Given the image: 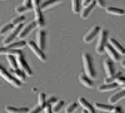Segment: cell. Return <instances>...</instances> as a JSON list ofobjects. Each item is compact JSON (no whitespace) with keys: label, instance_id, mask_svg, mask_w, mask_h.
<instances>
[{"label":"cell","instance_id":"6da1fadb","mask_svg":"<svg viewBox=\"0 0 125 113\" xmlns=\"http://www.w3.org/2000/svg\"><path fill=\"white\" fill-rule=\"evenodd\" d=\"M83 65H84L85 74L88 77H90L91 79L96 78V70H95V67H94V59L89 53L83 54Z\"/></svg>","mask_w":125,"mask_h":113},{"label":"cell","instance_id":"7a4b0ae2","mask_svg":"<svg viewBox=\"0 0 125 113\" xmlns=\"http://www.w3.org/2000/svg\"><path fill=\"white\" fill-rule=\"evenodd\" d=\"M0 77L1 78H4L8 83H10V84H13L14 87H16V88H20L21 87V82H20L19 79H16L10 72H8L6 69H5V67L4 65H1L0 64Z\"/></svg>","mask_w":125,"mask_h":113},{"label":"cell","instance_id":"3957f363","mask_svg":"<svg viewBox=\"0 0 125 113\" xmlns=\"http://www.w3.org/2000/svg\"><path fill=\"white\" fill-rule=\"evenodd\" d=\"M108 34L109 32L106 29H101L100 33H99V39H98V43H96V47H95V50L98 54H103L104 53V49H105V45L108 43Z\"/></svg>","mask_w":125,"mask_h":113},{"label":"cell","instance_id":"277c9868","mask_svg":"<svg viewBox=\"0 0 125 113\" xmlns=\"http://www.w3.org/2000/svg\"><path fill=\"white\" fill-rule=\"evenodd\" d=\"M15 57H16L18 68H19V69H21V70H24L26 75H33V74H34V72H33V69L30 68V65L28 64V62H26L24 54L20 52V53H19L18 55H15Z\"/></svg>","mask_w":125,"mask_h":113},{"label":"cell","instance_id":"5b68a950","mask_svg":"<svg viewBox=\"0 0 125 113\" xmlns=\"http://www.w3.org/2000/svg\"><path fill=\"white\" fill-rule=\"evenodd\" d=\"M28 45H29V48H30V50L33 52L36 57H38V59H40L43 63H45V62L48 60V58H46V55H45V53H44V49H41L35 42H33V40H30V42H28Z\"/></svg>","mask_w":125,"mask_h":113},{"label":"cell","instance_id":"8992f818","mask_svg":"<svg viewBox=\"0 0 125 113\" xmlns=\"http://www.w3.org/2000/svg\"><path fill=\"white\" fill-rule=\"evenodd\" d=\"M23 26H24V24H19V25H15L14 28H13V30L10 32L5 38H4V40H3V44H5V47L6 45H9L10 43H13L14 40L18 38V35H19V33H20V30L23 29Z\"/></svg>","mask_w":125,"mask_h":113},{"label":"cell","instance_id":"52a82bcc","mask_svg":"<svg viewBox=\"0 0 125 113\" xmlns=\"http://www.w3.org/2000/svg\"><path fill=\"white\" fill-rule=\"evenodd\" d=\"M100 30H101V28L99 25H94L93 28H90L88 32L84 34V37H83V42L84 43H91L93 40L99 35Z\"/></svg>","mask_w":125,"mask_h":113},{"label":"cell","instance_id":"ba28073f","mask_svg":"<svg viewBox=\"0 0 125 113\" xmlns=\"http://www.w3.org/2000/svg\"><path fill=\"white\" fill-rule=\"evenodd\" d=\"M38 28V25H36V23H35V20H33L31 23H29V24H25L24 26H23V29L20 30V33H19V38L20 39H24V38H26L33 30H35Z\"/></svg>","mask_w":125,"mask_h":113},{"label":"cell","instance_id":"9c48e42d","mask_svg":"<svg viewBox=\"0 0 125 113\" xmlns=\"http://www.w3.org/2000/svg\"><path fill=\"white\" fill-rule=\"evenodd\" d=\"M41 49H45V45H46V33L44 29L39 28L38 33H36V42H35Z\"/></svg>","mask_w":125,"mask_h":113},{"label":"cell","instance_id":"30bf717a","mask_svg":"<svg viewBox=\"0 0 125 113\" xmlns=\"http://www.w3.org/2000/svg\"><path fill=\"white\" fill-rule=\"evenodd\" d=\"M95 6H96L95 0H93V1H91L90 4L85 5V6H84V9L80 10V16H81V19H88V18L90 16V14L94 12V9H95Z\"/></svg>","mask_w":125,"mask_h":113},{"label":"cell","instance_id":"8fae6325","mask_svg":"<svg viewBox=\"0 0 125 113\" xmlns=\"http://www.w3.org/2000/svg\"><path fill=\"white\" fill-rule=\"evenodd\" d=\"M103 64H104V70H105L106 77H113L114 74H115V67H114V62H113L110 58L104 60Z\"/></svg>","mask_w":125,"mask_h":113},{"label":"cell","instance_id":"7c38bea8","mask_svg":"<svg viewBox=\"0 0 125 113\" xmlns=\"http://www.w3.org/2000/svg\"><path fill=\"white\" fill-rule=\"evenodd\" d=\"M104 52L108 54V57L113 60V62H120V54L116 52L115 49H114L110 44H106L105 45V49H104Z\"/></svg>","mask_w":125,"mask_h":113},{"label":"cell","instance_id":"4fadbf2b","mask_svg":"<svg viewBox=\"0 0 125 113\" xmlns=\"http://www.w3.org/2000/svg\"><path fill=\"white\" fill-rule=\"evenodd\" d=\"M60 3H61V0H45V1L40 3V10L41 12H45V10L58 6Z\"/></svg>","mask_w":125,"mask_h":113},{"label":"cell","instance_id":"5bb4252c","mask_svg":"<svg viewBox=\"0 0 125 113\" xmlns=\"http://www.w3.org/2000/svg\"><path fill=\"white\" fill-rule=\"evenodd\" d=\"M108 40H109V44H110L114 49H115L120 55H125V47H123L121 43H119L115 38H110V39H108Z\"/></svg>","mask_w":125,"mask_h":113},{"label":"cell","instance_id":"9a60e30c","mask_svg":"<svg viewBox=\"0 0 125 113\" xmlns=\"http://www.w3.org/2000/svg\"><path fill=\"white\" fill-rule=\"evenodd\" d=\"M78 103H79V106H81L84 109H86L89 113H95V107L91 106L84 97H79L78 98Z\"/></svg>","mask_w":125,"mask_h":113},{"label":"cell","instance_id":"2e32d148","mask_svg":"<svg viewBox=\"0 0 125 113\" xmlns=\"http://www.w3.org/2000/svg\"><path fill=\"white\" fill-rule=\"evenodd\" d=\"M123 98H125V88H123L121 90L116 92L115 94L110 96V98H109V103H110V104H116L118 102H119L120 99H123Z\"/></svg>","mask_w":125,"mask_h":113},{"label":"cell","instance_id":"e0dca14e","mask_svg":"<svg viewBox=\"0 0 125 113\" xmlns=\"http://www.w3.org/2000/svg\"><path fill=\"white\" fill-rule=\"evenodd\" d=\"M79 80H80V83L84 86V87H86V88H94V80L90 77H88L86 74H80L79 75Z\"/></svg>","mask_w":125,"mask_h":113},{"label":"cell","instance_id":"ac0fdd59","mask_svg":"<svg viewBox=\"0 0 125 113\" xmlns=\"http://www.w3.org/2000/svg\"><path fill=\"white\" fill-rule=\"evenodd\" d=\"M28 45V43L25 42L24 39H20V40H18V42H14L13 43H10L9 45H6L9 49H19V50H21V49H24L25 47Z\"/></svg>","mask_w":125,"mask_h":113},{"label":"cell","instance_id":"d6986e66","mask_svg":"<svg viewBox=\"0 0 125 113\" xmlns=\"http://www.w3.org/2000/svg\"><path fill=\"white\" fill-rule=\"evenodd\" d=\"M105 10H106V13L108 14H111V15H124L125 12H124V9L121 8H118V6H105Z\"/></svg>","mask_w":125,"mask_h":113},{"label":"cell","instance_id":"ffe728a7","mask_svg":"<svg viewBox=\"0 0 125 113\" xmlns=\"http://www.w3.org/2000/svg\"><path fill=\"white\" fill-rule=\"evenodd\" d=\"M16 79H19L21 83H24V82L26 80V74H25V72L24 70H21V69H19V68H16V69H13V73H11Z\"/></svg>","mask_w":125,"mask_h":113},{"label":"cell","instance_id":"44dd1931","mask_svg":"<svg viewBox=\"0 0 125 113\" xmlns=\"http://www.w3.org/2000/svg\"><path fill=\"white\" fill-rule=\"evenodd\" d=\"M119 87V84L116 83V82H113V83H104L101 84L98 89L100 92H108V90H114V89H116Z\"/></svg>","mask_w":125,"mask_h":113},{"label":"cell","instance_id":"7402d4cb","mask_svg":"<svg viewBox=\"0 0 125 113\" xmlns=\"http://www.w3.org/2000/svg\"><path fill=\"white\" fill-rule=\"evenodd\" d=\"M5 111L8 113H28L29 108L28 107H21V108H18V107H13V106H6Z\"/></svg>","mask_w":125,"mask_h":113},{"label":"cell","instance_id":"603a6c76","mask_svg":"<svg viewBox=\"0 0 125 113\" xmlns=\"http://www.w3.org/2000/svg\"><path fill=\"white\" fill-rule=\"evenodd\" d=\"M13 28H14V25L11 23H8L3 26H0V35H8L13 30Z\"/></svg>","mask_w":125,"mask_h":113},{"label":"cell","instance_id":"cb8c5ba5","mask_svg":"<svg viewBox=\"0 0 125 113\" xmlns=\"http://www.w3.org/2000/svg\"><path fill=\"white\" fill-rule=\"evenodd\" d=\"M6 59H8V63L10 65V68L13 69H16L18 68V63H16V57L13 55V54H6Z\"/></svg>","mask_w":125,"mask_h":113},{"label":"cell","instance_id":"d4e9b609","mask_svg":"<svg viewBox=\"0 0 125 113\" xmlns=\"http://www.w3.org/2000/svg\"><path fill=\"white\" fill-rule=\"evenodd\" d=\"M71 10H73V13H75V14H80V10H81L80 0H71Z\"/></svg>","mask_w":125,"mask_h":113},{"label":"cell","instance_id":"484cf974","mask_svg":"<svg viewBox=\"0 0 125 113\" xmlns=\"http://www.w3.org/2000/svg\"><path fill=\"white\" fill-rule=\"evenodd\" d=\"M95 108L99 111H104V112H111L114 109L113 104H103V103H95Z\"/></svg>","mask_w":125,"mask_h":113},{"label":"cell","instance_id":"4316f807","mask_svg":"<svg viewBox=\"0 0 125 113\" xmlns=\"http://www.w3.org/2000/svg\"><path fill=\"white\" fill-rule=\"evenodd\" d=\"M30 10H31V8H29V6H25V5H23V4L15 8V12H16V14H19V15H24L25 13L30 12Z\"/></svg>","mask_w":125,"mask_h":113},{"label":"cell","instance_id":"83f0119b","mask_svg":"<svg viewBox=\"0 0 125 113\" xmlns=\"http://www.w3.org/2000/svg\"><path fill=\"white\" fill-rule=\"evenodd\" d=\"M24 22H25V15H16V16H14L11 19L10 23L15 26V25H19V24H23Z\"/></svg>","mask_w":125,"mask_h":113},{"label":"cell","instance_id":"f1b7e54d","mask_svg":"<svg viewBox=\"0 0 125 113\" xmlns=\"http://www.w3.org/2000/svg\"><path fill=\"white\" fill-rule=\"evenodd\" d=\"M78 108H79V103L78 102H73V103L68 104V107L65 108V113H75Z\"/></svg>","mask_w":125,"mask_h":113},{"label":"cell","instance_id":"f546056e","mask_svg":"<svg viewBox=\"0 0 125 113\" xmlns=\"http://www.w3.org/2000/svg\"><path fill=\"white\" fill-rule=\"evenodd\" d=\"M115 82H116L120 87H124V86H125V77L123 75L121 72H118V73L115 74Z\"/></svg>","mask_w":125,"mask_h":113},{"label":"cell","instance_id":"4dcf8cb0","mask_svg":"<svg viewBox=\"0 0 125 113\" xmlns=\"http://www.w3.org/2000/svg\"><path fill=\"white\" fill-rule=\"evenodd\" d=\"M45 104H46V96H45V93H39V106L44 109Z\"/></svg>","mask_w":125,"mask_h":113},{"label":"cell","instance_id":"1f68e13d","mask_svg":"<svg viewBox=\"0 0 125 113\" xmlns=\"http://www.w3.org/2000/svg\"><path fill=\"white\" fill-rule=\"evenodd\" d=\"M64 104H65V103H64V100H62V99H61V100H58L56 103L54 104V108H53V111H54L55 113H59V112L61 111V108L64 107Z\"/></svg>","mask_w":125,"mask_h":113},{"label":"cell","instance_id":"d6a6232c","mask_svg":"<svg viewBox=\"0 0 125 113\" xmlns=\"http://www.w3.org/2000/svg\"><path fill=\"white\" fill-rule=\"evenodd\" d=\"M31 6H33L34 12H39L40 10V0H31Z\"/></svg>","mask_w":125,"mask_h":113},{"label":"cell","instance_id":"836d02e7","mask_svg":"<svg viewBox=\"0 0 125 113\" xmlns=\"http://www.w3.org/2000/svg\"><path fill=\"white\" fill-rule=\"evenodd\" d=\"M9 48L8 47H0V55H6V54H9Z\"/></svg>","mask_w":125,"mask_h":113},{"label":"cell","instance_id":"e575fe53","mask_svg":"<svg viewBox=\"0 0 125 113\" xmlns=\"http://www.w3.org/2000/svg\"><path fill=\"white\" fill-rule=\"evenodd\" d=\"M41 111H43V108H41L40 106H36V107H34L33 109H29L28 113H41Z\"/></svg>","mask_w":125,"mask_h":113},{"label":"cell","instance_id":"d590c367","mask_svg":"<svg viewBox=\"0 0 125 113\" xmlns=\"http://www.w3.org/2000/svg\"><path fill=\"white\" fill-rule=\"evenodd\" d=\"M51 107H53V106H51V104L46 103L43 111H45V113H54V111H53V108H51Z\"/></svg>","mask_w":125,"mask_h":113},{"label":"cell","instance_id":"8d00e7d4","mask_svg":"<svg viewBox=\"0 0 125 113\" xmlns=\"http://www.w3.org/2000/svg\"><path fill=\"white\" fill-rule=\"evenodd\" d=\"M58 100H59V99H58L56 97H51V98H49V99L46 100V103H49V104H51V106H54Z\"/></svg>","mask_w":125,"mask_h":113},{"label":"cell","instance_id":"74e56055","mask_svg":"<svg viewBox=\"0 0 125 113\" xmlns=\"http://www.w3.org/2000/svg\"><path fill=\"white\" fill-rule=\"evenodd\" d=\"M113 82H115V74H114L113 77H106L105 79H104V83H113Z\"/></svg>","mask_w":125,"mask_h":113},{"label":"cell","instance_id":"f35d334b","mask_svg":"<svg viewBox=\"0 0 125 113\" xmlns=\"http://www.w3.org/2000/svg\"><path fill=\"white\" fill-rule=\"evenodd\" d=\"M95 3H96V5H99L100 8H105V0H95Z\"/></svg>","mask_w":125,"mask_h":113},{"label":"cell","instance_id":"ab89813d","mask_svg":"<svg viewBox=\"0 0 125 113\" xmlns=\"http://www.w3.org/2000/svg\"><path fill=\"white\" fill-rule=\"evenodd\" d=\"M113 112H114V113H124L123 108H121V107H119V106H115V107H114Z\"/></svg>","mask_w":125,"mask_h":113},{"label":"cell","instance_id":"60d3db41","mask_svg":"<svg viewBox=\"0 0 125 113\" xmlns=\"http://www.w3.org/2000/svg\"><path fill=\"white\" fill-rule=\"evenodd\" d=\"M23 5H25V6H29V8H31V9H33V6H31V0H23Z\"/></svg>","mask_w":125,"mask_h":113},{"label":"cell","instance_id":"b9f144b4","mask_svg":"<svg viewBox=\"0 0 125 113\" xmlns=\"http://www.w3.org/2000/svg\"><path fill=\"white\" fill-rule=\"evenodd\" d=\"M91 1H93V0H83V1H81V4H83V6H85V5L90 4Z\"/></svg>","mask_w":125,"mask_h":113},{"label":"cell","instance_id":"7bdbcfd3","mask_svg":"<svg viewBox=\"0 0 125 113\" xmlns=\"http://www.w3.org/2000/svg\"><path fill=\"white\" fill-rule=\"evenodd\" d=\"M121 65H123V67L125 68V60H123V62H121Z\"/></svg>","mask_w":125,"mask_h":113},{"label":"cell","instance_id":"ee69618b","mask_svg":"<svg viewBox=\"0 0 125 113\" xmlns=\"http://www.w3.org/2000/svg\"><path fill=\"white\" fill-rule=\"evenodd\" d=\"M83 113H89V112H88L86 109H83Z\"/></svg>","mask_w":125,"mask_h":113},{"label":"cell","instance_id":"f6af8a7d","mask_svg":"<svg viewBox=\"0 0 125 113\" xmlns=\"http://www.w3.org/2000/svg\"><path fill=\"white\" fill-rule=\"evenodd\" d=\"M110 113H114V112H113V111H111V112H110Z\"/></svg>","mask_w":125,"mask_h":113},{"label":"cell","instance_id":"bcb514c9","mask_svg":"<svg viewBox=\"0 0 125 113\" xmlns=\"http://www.w3.org/2000/svg\"><path fill=\"white\" fill-rule=\"evenodd\" d=\"M123 88H125V86H124V87H123Z\"/></svg>","mask_w":125,"mask_h":113},{"label":"cell","instance_id":"7dc6e473","mask_svg":"<svg viewBox=\"0 0 125 113\" xmlns=\"http://www.w3.org/2000/svg\"><path fill=\"white\" fill-rule=\"evenodd\" d=\"M0 86H1V84H0Z\"/></svg>","mask_w":125,"mask_h":113}]
</instances>
